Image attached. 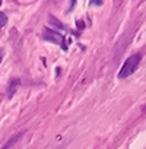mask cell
<instances>
[{
    "label": "cell",
    "instance_id": "cell-1",
    "mask_svg": "<svg viewBox=\"0 0 146 149\" xmlns=\"http://www.w3.org/2000/svg\"><path fill=\"white\" fill-rule=\"evenodd\" d=\"M139 61H140V56H139V54H133V56H130V57L124 61L123 69H121V70H120V73H118V78L124 79V78L130 76V74L136 70V67H137Z\"/></svg>",
    "mask_w": 146,
    "mask_h": 149
},
{
    "label": "cell",
    "instance_id": "cell-2",
    "mask_svg": "<svg viewBox=\"0 0 146 149\" xmlns=\"http://www.w3.org/2000/svg\"><path fill=\"white\" fill-rule=\"evenodd\" d=\"M42 38L47 40V41H51V42H61L63 41V37L56 32V31H50V29H44L42 32Z\"/></svg>",
    "mask_w": 146,
    "mask_h": 149
},
{
    "label": "cell",
    "instance_id": "cell-3",
    "mask_svg": "<svg viewBox=\"0 0 146 149\" xmlns=\"http://www.w3.org/2000/svg\"><path fill=\"white\" fill-rule=\"evenodd\" d=\"M18 85H19V79H13L12 84H10V86H9V94H8L9 97L13 95V92L16 91V86H18Z\"/></svg>",
    "mask_w": 146,
    "mask_h": 149
},
{
    "label": "cell",
    "instance_id": "cell-4",
    "mask_svg": "<svg viewBox=\"0 0 146 149\" xmlns=\"http://www.w3.org/2000/svg\"><path fill=\"white\" fill-rule=\"evenodd\" d=\"M22 134H24V132H22V133H19V134H15V136H13V137H12V139H10V140H9V142H8V143L3 146V148H2V149H8V148H9V146H10V145H12L15 140H18V139L22 136Z\"/></svg>",
    "mask_w": 146,
    "mask_h": 149
},
{
    "label": "cell",
    "instance_id": "cell-5",
    "mask_svg": "<svg viewBox=\"0 0 146 149\" xmlns=\"http://www.w3.org/2000/svg\"><path fill=\"white\" fill-rule=\"evenodd\" d=\"M6 24H8V16H6V13L0 12V26H5Z\"/></svg>",
    "mask_w": 146,
    "mask_h": 149
},
{
    "label": "cell",
    "instance_id": "cell-6",
    "mask_svg": "<svg viewBox=\"0 0 146 149\" xmlns=\"http://www.w3.org/2000/svg\"><path fill=\"white\" fill-rule=\"evenodd\" d=\"M91 5H94V6H101L102 2H101V0H94V2H91Z\"/></svg>",
    "mask_w": 146,
    "mask_h": 149
},
{
    "label": "cell",
    "instance_id": "cell-7",
    "mask_svg": "<svg viewBox=\"0 0 146 149\" xmlns=\"http://www.w3.org/2000/svg\"><path fill=\"white\" fill-rule=\"evenodd\" d=\"M2 58H3V50H0V63H2Z\"/></svg>",
    "mask_w": 146,
    "mask_h": 149
},
{
    "label": "cell",
    "instance_id": "cell-8",
    "mask_svg": "<svg viewBox=\"0 0 146 149\" xmlns=\"http://www.w3.org/2000/svg\"><path fill=\"white\" fill-rule=\"evenodd\" d=\"M0 5H2V2H0Z\"/></svg>",
    "mask_w": 146,
    "mask_h": 149
},
{
    "label": "cell",
    "instance_id": "cell-9",
    "mask_svg": "<svg viewBox=\"0 0 146 149\" xmlns=\"http://www.w3.org/2000/svg\"><path fill=\"white\" fill-rule=\"evenodd\" d=\"M145 110H146V108H145Z\"/></svg>",
    "mask_w": 146,
    "mask_h": 149
}]
</instances>
